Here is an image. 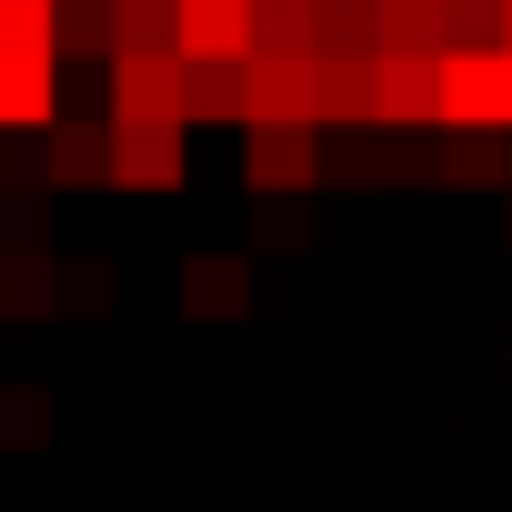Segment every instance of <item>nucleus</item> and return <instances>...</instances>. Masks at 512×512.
Wrapping results in <instances>:
<instances>
[{
    "label": "nucleus",
    "instance_id": "f257e3e1",
    "mask_svg": "<svg viewBox=\"0 0 512 512\" xmlns=\"http://www.w3.org/2000/svg\"><path fill=\"white\" fill-rule=\"evenodd\" d=\"M241 131H251L241 141V181L262 201H292V191L322 181V131L312 121H241Z\"/></svg>",
    "mask_w": 512,
    "mask_h": 512
},
{
    "label": "nucleus",
    "instance_id": "f03ea898",
    "mask_svg": "<svg viewBox=\"0 0 512 512\" xmlns=\"http://www.w3.org/2000/svg\"><path fill=\"white\" fill-rule=\"evenodd\" d=\"M442 131H512V61L442 51Z\"/></svg>",
    "mask_w": 512,
    "mask_h": 512
},
{
    "label": "nucleus",
    "instance_id": "7ed1b4c3",
    "mask_svg": "<svg viewBox=\"0 0 512 512\" xmlns=\"http://www.w3.org/2000/svg\"><path fill=\"white\" fill-rule=\"evenodd\" d=\"M372 131H442V61L372 51Z\"/></svg>",
    "mask_w": 512,
    "mask_h": 512
},
{
    "label": "nucleus",
    "instance_id": "20e7f679",
    "mask_svg": "<svg viewBox=\"0 0 512 512\" xmlns=\"http://www.w3.org/2000/svg\"><path fill=\"white\" fill-rule=\"evenodd\" d=\"M101 121H181V61L171 51H111V111Z\"/></svg>",
    "mask_w": 512,
    "mask_h": 512
},
{
    "label": "nucleus",
    "instance_id": "39448f33",
    "mask_svg": "<svg viewBox=\"0 0 512 512\" xmlns=\"http://www.w3.org/2000/svg\"><path fill=\"white\" fill-rule=\"evenodd\" d=\"M111 181L121 191H181V121H111Z\"/></svg>",
    "mask_w": 512,
    "mask_h": 512
},
{
    "label": "nucleus",
    "instance_id": "423d86ee",
    "mask_svg": "<svg viewBox=\"0 0 512 512\" xmlns=\"http://www.w3.org/2000/svg\"><path fill=\"white\" fill-rule=\"evenodd\" d=\"M181 61H251V0H171Z\"/></svg>",
    "mask_w": 512,
    "mask_h": 512
},
{
    "label": "nucleus",
    "instance_id": "0eeeda50",
    "mask_svg": "<svg viewBox=\"0 0 512 512\" xmlns=\"http://www.w3.org/2000/svg\"><path fill=\"white\" fill-rule=\"evenodd\" d=\"M241 121H312V61L251 51L241 61Z\"/></svg>",
    "mask_w": 512,
    "mask_h": 512
},
{
    "label": "nucleus",
    "instance_id": "6e6552de",
    "mask_svg": "<svg viewBox=\"0 0 512 512\" xmlns=\"http://www.w3.org/2000/svg\"><path fill=\"white\" fill-rule=\"evenodd\" d=\"M41 131H51V141H41L51 191H91V181H111V121H71V111H51Z\"/></svg>",
    "mask_w": 512,
    "mask_h": 512
},
{
    "label": "nucleus",
    "instance_id": "1a4fd4ad",
    "mask_svg": "<svg viewBox=\"0 0 512 512\" xmlns=\"http://www.w3.org/2000/svg\"><path fill=\"white\" fill-rule=\"evenodd\" d=\"M181 312L191 322H241L251 312V262L241 251H191L181 262Z\"/></svg>",
    "mask_w": 512,
    "mask_h": 512
},
{
    "label": "nucleus",
    "instance_id": "9d476101",
    "mask_svg": "<svg viewBox=\"0 0 512 512\" xmlns=\"http://www.w3.org/2000/svg\"><path fill=\"white\" fill-rule=\"evenodd\" d=\"M312 131H372V61L352 51L312 61Z\"/></svg>",
    "mask_w": 512,
    "mask_h": 512
},
{
    "label": "nucleus",
    "instance_id": "9b49d317",
    "mask_svg": "<svg viewBox=\"0 0 512 512\" xmlns=\"http://www.w3.org/2000/svg\"><path fill=\"white\" fill-rule=\"evenodd\" d=\"M372 51H422V61H442V51H452L442 0H372Z\"/></svg>",
    "mask_w": 512,
    "mask_h": 512
},
{
    "label": "nucleus",
    "instance_id": "f8f14e48",
    "mask_svg": "<svg viewBox=\"0 0 512 512\" xmlns=\"http://www.w3.org/2000/svg\"><path fill=\"white\" fill-rule=\"evenodd\" d=\"M442 181H462V191H512V131H442Z\"/></svg>",
    "mask_w": 512,
    "mask_h": 512
},
{
    "label": "nucleus",
    "instance_id": "ddd939ff",
    "mask_svg": "<svg viewBox=\"0 0 512 512\" xmlns=\"http://www.w3.org/2000/svg\"><path fill=\"white\" fill-rule=\"evenodd\" d=\"M61 111V61H0V131H41Z\"/></svg>",
    "mask_w": 512,
    "mask_h": 512
},
{
    "label": "nucleus",
    "instance_id": "4468645a",
    "mask_svg": "<svg viewBox=\"0 0 512 512\" xmlns=\"http://www.w3.org/2000/svg\"><path fill=\"white\" fill-rule=\"evenodd\" d=\"M191 121H241V61H181V131Z\"/></svg>",
    "mask_w": 512,
    "mask_h": 512
},
{
    "label": "nucleus",
    "instance_id": "2eb2a0df",
    "mask_svg": "<svg viewBox=\"0 0 512 512\" xmlns=\"http://www.w3.org/2000/svg\"><path fill=\"white\" fill-rule=\"evenodd\" d=\"M51 61H111V0H51Z\"/></svg>",
    "mask_w": 512,
    "mask_h": 512
},
{
    "label": "nucleus",
    "instance_id": "dca6fc26",
    "mask_svg": "<svg viewBox=\"0 0 512 512\" xmlns=\"http://www.w3.org/2000/svg\"><path fill=\"white\" fill-rule=\"evenodd\" d=\"M51 302V251H0V322H41Z\"/></svg>",
    "mask_w": 512,
    "mask_h": 512
},
{
    "label": "nucleus",
    "instance_id": "f3484780",
    "mask_svg": "<svg viewBox=\"0 0 512 512\" xmlns=\"http://www.w3.org/2000/svg\"><path fill=\"white\" fill-rule=\"evenodd\" d=\"M322 51L372 61V0H312V61H322Z\"/></svg>",
    "mask_w": 512,
    "mask_h": 512
},
{
    "label": "nucleus",
    "instance_id": "a211bd4d",
    "mask_svg": "<svg viewBox=\"0 0 512 512\" xmlns=\"http://www.w3.org/2000/svg\"><path fill=\"white\" fill-rule=\"evenodd\" d=\"M251 51L312 61V0H251Z\"/></svg>",
    "mask_w": 512,
    "mask_h": 512
},
{
    "label": "nucleus",
    "instance_id": "6ab92c4d",
    "mask_svg": "<svg viewBox=\"0 0 512 512\" xmlns=\"http://www.w3.org/2000/svg\"><path fill=\"white\" fill-rule=\"evenodd\" d=\"M111 51H171V0H111Z\"/></svg>",
    "mask_w": 512,
    "mask_h": 512
},
{
    "label": "nucleus",
    "instance_id": "aec40b11",
    "mask_svg": "<svg viewBox=\"0 0 512 512\" xmlns=\"http://www.w3.org/2000/svg\"><path fill=\"white\" fill-rule=\"evenodd\" d=\"M0 251H41V181H0Z\"/></svg>",
    "mask_w": 512,
    "mask_h": 512
},
{
    "label": "nucleus",
    "instance_id": "412c9836",
    "mask_svg": "<svg viewBox=\"0 0 512 512\" xmlns=\"http://www.w3.org/2000/svg\"><path fill=\"white\" fill-rule=\"evenodd\" d=\"M51 432V392H31V382H11V392H0V442H11V452H31Z\"/></svg>",
    "mask_w": 512,
    "mask_h": 512
},
{
    "label": "nucleus",
    "instance_id": "4be33fe9",
    "mask_svg": "<svg viewBox=\"0 0 512 512\" xmlns=\"http://www.w3.org/2000/svg\"><path fill=\"white\" fill-rule=\"evenodd\" d=\"M452 51H502V0H442Z\"/></svg>",
    "mask_w": 512,
    "mask_h": 512
},
{
    "label": "nucleus",
    "instance_id": "5701e85b",
    "mask_svg": "<svg viewBox=\"0 0 512 512\" xmlns=\"http://www.w3.org/2000/svg\"><path fill=\"white\" fill-rule=\"evenodd\" d=\"M432 131H392V151H382V181H432Z\"/></svg>",
    "mask_w": 512,
    "mask_h": 512
},
{
    "label": "nucleus",
    "instance_id": "b1692460",
    "mask_svg": "<svg viewBox=\"0 0 512 512\" xmlns=\"http://www.w3.org/2000/svg\"><path fill=\"white\" fill-rule=\"evenodd\" d=\"M322 171H342V181H362V171H382V151H372L362 131H342V141L322 151Z\"/></svg>",
    "mask_w": 512,
    "mask_h": 512
},
{
    "label": "nucleus",
    "instance_id": "393cba45",
    "mask_svg": "<svg viewBox=\"0 0 512 512\" xmlns=\"http://www.w3.org/2000/svg\"><path fill=\"white\" fill-rule=\"evenodd\" d=\"M502 51H512V0H502Z\"/></svg>",
    "mask_w": 512,
    "mask_h": 512
},
{
    "label": "nucleus",
    "instance_id": "a878e982",
    "mask_svg": "<svg viewBox=\"0 0 512 512\" xmlns=\"http://www.w3.org/2000/svg\"><path fill=\"white\" fill-rule=\"evenodd\" d=\"M502 231H512V201H502Z\"/></svg>",
    "mask_w": 512,
    "mask_h": 512
},
{
    "label": "nucleus",
    "instance_id": "bb28decb",
    "mask_svg": "<svg viewBox=\"0 0 512 512\" xmlns=\"http://www.w3.org/2000/svg\"><path fill=\"white\" fill-rule=\"evenodd\" d=\"M502 61H512V51H502Z\"/></svg>",
    "mask_w": 512,
    "mask_h": 512
}]
</instances>
